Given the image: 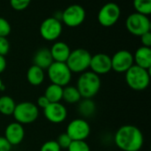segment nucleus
Masks as SVG:
<instances>
[{"label": "nucleus", "instance_id": "31", "mask_svg": "<svg viewBox=\"0 0 151 151\" xmlns=\"http://www.w3.org/2000/svg\"><path fill=\"white\" fill-rule=\"evenodd\" d=\"M141 37V42L142 44V46H145V47H149L150 48L151 46V33L150 32H147L145 34H143L142 36H140Z\"/></svg>", "mask_w": 151, "mask_h": 151}, {"label": "nucleus", "instance_id": "22", "mask_svg": "<svg viewBox=\"0 0 151 151\" xmlns=\"http://www.w3.org/2000/svg\"><path fill=\"white\" fill-rule=\"evenodd\" d=\"M96 103L92 99H83L78 102V111L79 113L86 117L93 116L96 112Z\"/></svg>", "mask_w": 151, "mask_h": 151}, {"label": "nucleus", "instance_id": "14", "mask_svg": "<svg viewBox=\"0 0 151 151\" xmlns=\"http://www.w3.org/2000/svg\"><path fill=\"white\" fill-rule=\"evenodd\" d=\"M43 114L49 122L52 124H61L67 117V109L60 102L50 103L43 109Z\"/></svg>", "mask_w": 151, "mask_h": 151}, {"label": "nucleus", "instance_id": "35", "mask_svg": "<svg viewBox=\"0 0 151 151\" xmlns=\"http://www.w3.org/2000/svg\"><path fill=\"white\" fill-rule=\"evenodd\" d=\"M3 88H4V85H3V82H2V80L0 78V91L3 90Z\"/></svg>", "mask_w": 151, "mask_h": 151}, {"label": "nucleus", "instance_id": "23", "mask_svg": "<svg viewBox=\"0 0 151 151\" xmlns=\"http://www.w3.org/2000/svg\"><path fill=\"white\" fill-rule=\"evenodd\" d=\"M16 103L14 100L8 96L3 95L0 97V113L4 116H11L12 115Z\"/></svg>", "mask_w": 151, "mask_h": 151}, {"label": "nucleus", "instance_id": "9", "mask_svg": "<svg viewBox=\"0 0 151 151\" xmlns=\"http://www.w3.org/2000/svg\"><path fill=\"white\" fill-rule=\"evenodd\" d=\"M86 18V12L82 6L74 4L66 7L61 13V20L63 22L70 27L75 28L83 23Z\"/></svg>", "mask_w": 151, "mask_h": 151}, {"label": "nucleus", "instance_id": "27", "mask_svg": "<svg viewBox=\"0 0 151 151\" xmlns=\"http://www.w3.org/2000/svg\"><path fill=\"white\" fill-rule=\"evenodd\" d=\"M31 3V0H10V4L16 11L25 10Z\"/></svg>", "mask_w": 151, "mask_h": 151}, {"label": "nucleus", "instance_id": "26", "mask_svg": "<svg viewBox=\"0 0 151 151\" xmlns=\"http://www.w3.org/2000/svg\"><path fill=\"white\" fill-rule=\"evenodd\" d=\"M11 30L12 28L9 21L4 18L0 17V36L6 37L11 33Z\"/></svg>", "mask_w": 151, "mask_h": 151}, {"label": "nucleus", "instance_id": "7", "mask_svg": "<svg viewBox=\"0 0 151 151\" xmlns=\"http://www.w3.org/2000/svg\"><path fill=\"white\" fill-rule=\"evenodd\" d=\"M126 27L128 32L132 35L141 36L143 34L150 31V20L148 16L134 12L127 18Z\"/></svg>", "mask_w": 151, "mask_h": 151}, {"label": "nucleus", "instance_id": "4", "mask_svg": "<svg viewBox=\"0 0 151 151\" xmlns=\"http://www.w3.org/2000/svg\"><path fill=\"white\" fill-rule=\"evenodd\" d=\"M90 53L83 48H78L71 51L65 62L72 73H83L89 68L91 60Z\"/></svg>", "mask_w": 151, "mask_h": 151}, {"label": "nucleus", "instance_id": "16", "mask_svg": "<svg viewBox=\"0 0 151 151\" xmlns=\"http://www.w3.org/2000/svg\"><path fill=\"white\" fill-rule=\"evenodd\" d=\"M50 51L53 61L64 62V63L66 62L71 53V50L68 44L61 41H58L53 44Z\"/></svg>", "mask_w": 151, "mask_h": 151}, {"label": "nucleus", "instance_id": "28", "mask_svg": "<svg viewBox=\"0 0 151 151\" xmlns=\"http://www.w3.org/2000/svg\"><path fill=\"white\" fill-rule=\"evenodd\" d=\"M58 144V146L60 147V149H68V147L70 146L71 142H73L72 139L67 135L66 133H61L60 135H58L57 141H56Z\"/></svg>", "mask_w": 151, "mask_h": 151}, {"label": "nucleus", "instance_id": "12", "mask_svg": "<svg viewBox=\"0 0 151 151\" xmlns=\"http://www.w3.org/2000/svg\"><path fill=\"white\" fill-rule=\"evenodd\" d=\"M111 59V69L117 73H126L134 65V56L127 50H120L113 54Z\"/></svg>", "mask_w": 151, "mask_h": 151}, {"label": "nucleus", "instance_id": "24", "mask_svg": "<svg viewBox=\"0 0 151 151\" xmlns=\"http://www.w3.org/2000/svg\"><path fill=\"white\" fill-rule=\"evenodd\" d=\"M134 7L136 12L148 16L151 13V0H134Z\"/></svg>", "mask_w": 151, "mask_h": 151}, {"label": "nucleus", "instance_id": "1", "mask_svg": "<svg viewBox=\"0 0 151 151\" xmlns=\"http://www.w3.org/2000/svg\"><path fill=\"white\" fill-rule=\"evenodd\" d=\"M114 142L116 146L122 151H139L143 146L144 137L137 126L125 125L117 130Z\"/></svg>", "mask_w": 151, "mask_h": 151}, {"label": "nucleus", "instance_id": "2", "mask_svg": "<svg viewBox=\"0 0 151 151\" xmlns=\"http://www.w3.org/2000/svg\"><path fill=\"white\" fill-rule=\"evenodd\" d=\"M76 88L81 98L92 99L98 93L101 88L100 77L92 71H85L79 77Z\"/></svg>", "mask_w": 151, "mask_h": 151}, {"label": "nucleus", "instance_id": "20", "mask_svg": "<svg viewBox=\"0 0 151 151\" xmlns=\"http://www.w3.org/2000/svg\"><path fill=\"white\" fill-rule=\"evenodd\" d=\"M44 96L47 98L50 103L60 102L63 96V87L54 84H50L46 88L44 92Z\"/></svg>", "mask_w": 151, "mask_h": 151}, {"label": "nucleus", "instance_id": "33", "mask_svg": "<svg viewBox=\"0 0 151 151\" xmlns=\"http://www.w3.org/2000/svg\"><path fill=\"white\" fill-rule=\"evenodd\" d=\"M50 104V101L47 100V98L42 95V96H40L38 99H37V107L39 108H42V109H45L48 105Z\"/></svg>", "mask_w": 151, "mask_h": 151}, {"label": "nucleus", "instance_id": "6", "mask_svg": "<svg viewBox=\"0 0 151 151\" xmlns=\"http://www.w3.org/2000/svg\"><path fill=\"white\" fill-rule=\"evenodd\" d=\"M48 77L51 84L59 85L61 87L68 85L72 79V72L64 62L53 61L47 69Z\"/></svg>", "mask_w": 151, "mask_h": 151}, {"label": "nucleus", "instance_id": "17", "mask_svg": "<svg viewBox=\"0 0 151 151\" xmlns=\"http://www.w3.org/2000/svg\"><path fill=\"white\" fill-rule=\"evenodd\" d=\"M134 62L138 67L150 70L151 69V49L149 47L141 46L134 53Z\"/></svg>", "mask_w": 151, "mask_h": 151}, {"label": "nucleus", "instance_id": "32", "mask_svg": "<svg viewBox=\"0 0 151 151\" xmlns=\"http://www.w3.org/2000/svg\"><path fill=\"white\" fill-rule=\"evenodd\" d=\"M11 149H12V146L5 140V138L3 136H0V151H10Z\"/></svg>", "mask_w": 151, "mask_h": 151}, {"label": "nucleus", "instance_id": "29", "mask_svg": "<svg viewBox=\"0 0 151 151\" xmlns=\"http://www.w3.org/2000/svg\"><path fill=\"white\" fill-rule=\"evenodd\" d=\"M40 151H61V149L56 141H48L42 145Z\"/></svg>", "mask_w": 151, "mask_h": 151}, {"label": "nucleus", "instance_id": "3", "mask_svg": "<svg viewBox=\"0 0 151 151\" xmlns=\"http://www.w3.org/2000/svg\"><path fill=\"white\" fill-rule=\"evenodd\" d=\"M125 74L126 82L131 89L143 91L149 87L150 83V70L133 65Z\"/></svg>", "mask_w": 151, "mask_h": 151}, {"label": "nucleus", "instance_id": "5", "mask_svg": "<svg viewBox=\"0 0 151 151\" xmlns=\"http://www.w3.org/2000/svg\"><path fill=\"white\" fill-rule=\"evenodd\" d=\"M12 116L17 123L29 125L34 123L39 117L38 107L30 101H23L16 104Z\"/></svg>", "mask_w": 151, "mask_h": 151}, {"label": "nucleus", "instance_id": "21", "mask_svg": "<svg viewBox=\"0 0 151 151\" xmlns=\"http://www.w3.org/2000/svg\"><path fill=\"white\" fill-rule=\"evenodd\" d=\"M62 100H64L65 102L69 104H74L78 103L81 100V96L76 86L66 85L65 88H63Z\"/></svg>", "mask_w": 151, "mask_h": 151}, {"label": "nucleus", "instance_id": "8", "mask_svg": "<svg viewBox=\"0 0 151 151\" xmlns=\"http://www.w3.org/2000/svg\"><path fill=\"white\" fill-rule=\"evenodd\" d=\"M120 17V8L113 2H109L104 4L98 12L97 20L104 27H111L119 20Z\"/></svg>", "mask_w": 151, "mask_h": 151}, {"label": "nucleus", "instance_id": "11", "mask_svg": "<svg viewBox=\"0 0 151 151\" xmlns=\"http://www.w3.org/2000/svg\"><path fill=\"white\" fill-rule=\"evenodd\" d=\"M62 23L55 17L45 19L40 26V34L42 37L47 41L57 40L62 33Z\"/></svg>", "mask_w": 151, "mask_h": 151}, {"label": "nucleus", "instance_id": "10", "mask_svg": "<svg viewBox=\"0 0 151 151\" xmlns=\"http://www.w3.org/2000/svg\"><path fill=\"white\" fill-rule=\"evenodd\" d=\"M90 130V125L86 120L76 118L68 124L65 133L72 141H85L89 136Z\"/></svg>", "mask_w": 151, "mask_h": 151}, {"label": "nucleus", "instance_id": "13", "mask_svg": "<svg viewBox=\"0 0 151 151\" xmlns=\"http://www.w3.org/2000/svg\"><path fill=\"white\" fill-rule=\"evenodd\" d=\"M89 68L98 76L108 74L111 70V59L106 53H96L91 56Z\"/></svg>", "mask_w": 151, "mask_h": 151}, {"label": "nucleus", "instance_id": "19", "mask_svg": "<svg viewBox=\"0 0 151 151\" xmlns=\"http://www.w3.org/2000/svg\"><path fill=\"white\" fill-rule=\"evenodd\" d=\"M44 77L45 75L43 69L35 65L29 67L27 71V80L30 85L34 86L40 85L44 81Z\"/></svg>", "mask_w": 151, "mask_h": 151}, {"label": "nucleus", "instance_id": "15", "mask_svg": "<svg viewBox=\"0 0 151 151\" xmlns=\"http://www.w3.org/2000/svg\"><path fill=\"white\" fill-rule=\"evenodd\" d=\"M25 137V130L23 125L13 122L9 124L4 131V138L11 146H17L22 142Z\"/></svg>", "mask_w": 151, "mask_h": 151}, {"label": "nucleus", "instance_id": "25", "mask_svg": "<svg viewBox=\"0 0 151 151\" xmlns=\"http://www.w3.org/2000/svg\"><path fill=\"white\" fill-rule=\"evenodd\" d=\"M67 150L68 151H90V147L85 141H73Z\"/></svg>", "mask_w": 151, "mask_h": 151}, {"label": "nucleus", "instance_id": "18", "mask_svg": "<svg viewBox=\"0 0 151 151\" xmlns=\"http://www.w3.org/2000/svg\"><path fill=\"white\" fill-rule=\"evenodd\" d=\"M34 65L41 68L42 69H48V68L52 64L53 59L50 49L41 48L34 55L33 58Z\"/></svg>", "mask_w": 151, "mask_h": 151}, {"label": "nucleus", "instance_id": "30", "mask_svg": "<svg viewBox=\"0 0 151 151\" xmlns=\"http://www.w3.org/2000/svg\"><path fill=\"white\" fill-rule=\"evenodd\" d=\"M10 51V43L6 37L0 36V55L5 56Z\"/></svg>", "mask_w": 151, "mask_h": 151}, {"label": "nucleus", "instance_id": "34", "mask_svg": "<svg viewBox=\"0 0 151 151\" xmlns=\"http://www.w3.org/2000/svg\"><path fill=\"white\" fill-rule=\"evenodd\" d=\"M6 65H7V63H6L5 58L4 56H1L0 55V74H2L5 70Z\"/></svg>", "mask_w": 151, "mask_h": 151}]
</instances>
